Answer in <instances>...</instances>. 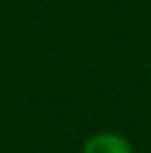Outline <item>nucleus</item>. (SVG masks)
<instances>
[{"mask_svg":"<svg viewBox=\"0 0 151 153\" xmlns=\"http://www.w3.org/2000/svg\"><path fill=\"white\" fill-rule=\"evenodd\" d=\"M82 153H133V144L122 133L100 131L85 140Z\"/></svg>","mask_w":151,"mask_h":153,"instance_id":"obj_1","label":"nucleus"}]
</instances>
